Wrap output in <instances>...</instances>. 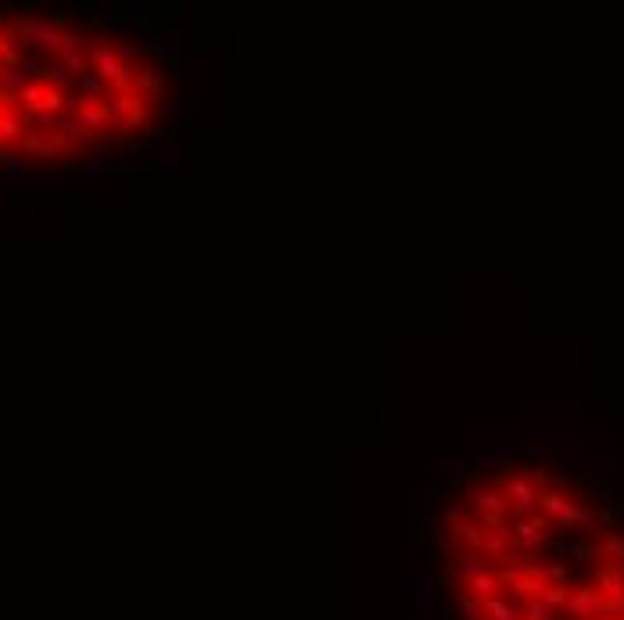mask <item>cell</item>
Here are the masks:
<instances>
[{
	"mask_svg": "<svg viewBox=\"0 0 624 620\" xmlns=\"http://www.w3.org/2000/svg\"><path fill=\"white\" fill-rule=\"evenodd\" d=\"M413 603H416V606H424V610L434 603V577H431V574L413 577Z\"/></svg>",
	"mask_w": 624,
	"mask_h": 620,
	"instance_id": "5bb4252c",
	"label": "cell"
},
{
	"mask_svg": "<svg viewBox=\"0 0 624 620\" xmlns=\"http://www.w3.org/2000/svg\"><path fill=\"white\" fill-rule=\"evenodd\" d=\"M162 90H165V65H140V69H137V87H133V94L144 97L148 105H158Z\"/></svg>",
	"mask_w": 624,
	"mask_h": 620,
	"instance_id": "3957f363",
	"label": "cell"
},
{
	"mask_svg": "<svg viewBox=\"0 0 624 620\" xmlns=\"http://www.w3.org/2000/svg\"><path fill=\"white\" fill-rule=\"evenodd\" d=\"M564 613L571 620H599V617H607V603H603V595L596 588H578L574 595H567Z\"/></svg>",
	"mask_w": 624,
	"mask_h": 620,
	"instance_id": "6da1fadb",
	"label": "cell"
},
{
	"mask_svg": "<svg viewBox=\"0 0 624 620\" xmlns=\"http://www.w3.org/2000/svg\"><path fill=\"white\" fill-rule=\"evenodd\" d=\"M442 470H445V481H452V484H467V463L463 459H445L442 463Z\"/></svg>",
	"mask_w": 624,
	"mask_h": 620,
	"instance_id": "2e32d148",
	"label": "cell"
},
{
	"mask_svg": "<svg viewBox=\"0 0 624 620\" xmlns=\"http://www.w3.org/2000/svg\"><path fill=\"white\" fill-rule=\"evenodd\" d=\"M474 509L481 513V516H506V509H510V502H506V491H499V488H477V495H474Z\"/></svg>",
	"mask_w": 624,
	"mask_h": 620,
	"instance_id": "277c9868",
	"label": "cell"
},
{
	"mask_svg": "<svg viewBox=\"0 0 624 620\" xmlns=\"http://www.w3.org/2000/svg\"><path fill=\"white\" fill-rule=\"evenodd\" d=\"M599 509L596 506H578V527L581 531H596V524H599Z\"/></svg>",
	"mask_w": 624,
	"mask_h": 620,
	"instance_id": "ac0fdd59",
	"label": "cell"
},
{
	"mask_svg": "<svg viewBox=\"0 0 624 620\" xmlns=\"http://www.w3.org/2000/svg\"><path fill=\"white\" fill-rule=\"evenodd\" d=\"M456 606H460V620H485V603L474 599L467 588L456 592Z\"/></svg>",
	"mask_w": 624,
	"mask_h": 620,
	"instance_id": "8fae6325",
	"label": "cell"
},
{
	"mask_svg": "<svg viewBox=\"0 0 624 620\" xmlns=\"http://www.w3.org/2000/svg\"><path fill=\"white\" fill-rule=\"evenodd\" d=\"M140 148H144V143H137V140H130V143H122V148H119V151H122V154H137Z\"/></svg>",
	"mask_w": 624,
	"mask_h": 620,
	"instance_id": "cb8c5ba5",
	"label": "cell"
},
{
	"mask_svg": "<svg viewBox=\"0 0 624 620\" xmlns=\"http://www.w3.org/2000/svg\"><path fill=\"white\" fill-rule=\"evenodd\" d=\"M76 97H83V100H108V97H112V90L104 87V82L90 72V76H83V79L76 82Z\"/></svg>",
	"mask_w": 624,
	"mask_h": 620,
	"instance_id": "9c48e42d",
	"label": "cell"
},
{
	"mask_svg": "<svg viewBox=\"0 0 624 620\" xmlns=\"http://www.w3.org/2000/svg\"><path fill=\"white\" fill-rule=\"evenodd\" d=\"M467 516H470V506L467 502H456V506H449L445 509V520L456 527V524H467Z\"/></svg>",
	"mask_w": 624,
	"mask_h": 620,
	"instance_id": "d6986e66",
	"label": "cell"
},
{
	"mask_svg": "<svg viewBox=\"0 0 624 620\" xmlns=\"http://www.w3.org/2000/svg\"><path fill=\"white\" fill-rule=\"evenodd\" d=\"M162 112H165V118H173V126H176V122L183 118V112H187V97H165Z\"/></svg>",
	"mask_w": 624,
	"mask_h": 620,
	"instance_id": "e0dca14e",
	"label": "cell"
},
{
	"mask_svg": "<svg viewBox=\"0 0 624 620\" xmlns=\"http://www.w3.org/2000/svg\"><path fill=\"white\" fill-rule=\"evenodd\" d=\"M44 90H47V82H29V87L18 94V112H22L26 118H33V115H40L44 112Z\"/></svg>",
	"mask_w": 624,
	"mask_h": 620,
	"instance_id": "8992f818",
	"label": "cell"
},
{
	"mask_svg": "<svg viewBox=\"0 0 624 620\" xmlns=\"http://www.w3.org/2000/svg\"><path fill=\"white\" fill-rule=\"evenodd\" d=\"M503 588H506V585H503V581H499V574H495V567H492L488 574H481V577H474V581H470V588H467V592H470L474 599H481V603H485V599H495V595H503Z\"/></svg>",
	"mask_w": 624,
	"mask_h": 620,
	"instance_id": "ba28073f",
	"label": "cell"
},
{
	"mask_svg": "<svg viewBox=\"0 0 624 620\" xmlns=\"http://www.w3.org/2000/svg\"><path fill=\"white\" fill-rule=\"evenodd\" d=\"M485 620H524V606L503 592L495 599H485Z\"/></svg>",
	"mask_w": 624,
	"mask_h": 620,
	"instance_id": "5b68a950",
	"label": "cell"
},
{
	"mask_svg": "<svg viewBox=\"0 0 624 620\" xmlns=\"http://www.w3.org/2000/svg\"><path fill=\"white\" fill-rule=\"evenodd\" d=\"M542 513L549 516L556 527L578 524V502L571 499V495H564V491H546L542 495Z\"/></svg>",
	"mask_w": 624,
	"mask_h": 620,
	"instance_id": "7a4b0ae2",
	"label": "cell"
},
{
	"mask_svg": "<svg viewBox=\"0 0 624 620\" xmlns=\"http://www.w3.org/2000/svg\"><path fill=\"white\" fill-rule=\"evenodd\" d=\"M151 54H155V57H162V61H169V65H180V33L158 39V44L151 47Z\"/></svg>",
	"mask_w": 624,
	"mask_h": 620,
	"instance_id": "4fadbf2b",
	"label": "cell"
},
{
	"mask_svg": "<svg viewBox=\"0 0 624 620\" xmlns=\"http://www.w3.org/2000/svg\"><path fill=\"white\" fill-rule=\"evenodd\" d=\"M108 169H112V148H94L87 158L76 165L79 176H101V172H108Z\"/></svg>",
	"mask_w": 624,
	"mask_h": 620,
	"instance_id": "52a82bcc",
	"label": "cell"
},
{
	"mask_svg": "<svg viewBox=\"0 0 624 620\" xmlns=\"http://www.w3.org/2000/svg\"><path fill=\"white\" fill-rule=\"evenodd\" d=\"M15 108H18V100H15L11 94H4V90H0V118H4L8 112H15Z\"/></svg>",
	"mask_w": 624,
	"mask_h": 620,
	"instance_id": "ffe728a7",
	"label": "cell"
},
{
	"mask_svg": "<svg viewBox=\"0 0 624 620\" xmlns=\"http://www.w3.org/2000/svg\"><path fill=\"white\" fill-rule=\"evenodd\" d=\"M115 51H119V61L126 69H140V61L148 57V47H140V44H119Z\"/></svg>",
	"mask_w": 624,
	"mask_h": 620,
	"instance_id": "9a60e30c",
	"label": "cell"
},
{
	"mask_svg": "<svg viewBox=\"0 0 624 620\" xmlns=\"http://www.w3.org/2000/svg\"><path fill=\"white\" fill-rule=\"evenodd\" d=\"M11 39H15V29H11V26H0V57H4V51H8Z\"/></svg>",
	"mask_w": 624,
	"mask_h": 620,
	"instance_id": "44dd1931",
	"label": "cell"
},
{
	"mask_svg": "<svg viewBox=\"0 0 624 620\" xmlns=\"http://www.w3.org/2000/svg\"><path fill=\"white\" fill-rule=\"evenodd\" d=\"M596 556H607L614 563H624V538L621 534H603L596 542Z\"/></svg>",
	"mask_w": 624,
	"mask_h": 620,
	"instance_id": "7c38bea8",
	"label": "cell"
},
{
	"mask_svg": "<svg viewBox=\"0 0 624 620\" xmlns=\"http://www.w3.org/2000/svg\"><path fill=\"white\" fill-rule=\"evenodd\" d=\"M424 620H442V610H438V603H431V606L424 610Z\"/></svg>",
	"mask_w": 624,
	"mask_h": 620,
	"instance_id": "603a6c76",
	"label": "cell"
},
{
	"mask_svg": "<svg viewBox=\"0 0 624 620\" xmlns=\"http://www.w3.org/2000/svg\"><path fill=\"white\" fill-rule=\"evenodd\" d=\"M524 620H564L560 617V606H549L542 595L538 599H528L524 603Z\"/></svg>",
	"mask_w": 624,
	"mask_h": 620,
	"instance_id": "30bf717a",
	"label": "cell"
},
{
	"mask_svg": "<svg viewBox=\"0 0 624 620\" xmlns=\"http://www.w3.org/2000/svg\"><path fill=\"white\" fill-rule=\"evenodd\" d=\"M409 509H413V516H424V495L420 491H413V506Z\"/></svg>",
	"mask_w": 624,
	"mask_h": 620,
	"instance_id": "7402d4cb",
	"label": "cell"
}]
</instances>
